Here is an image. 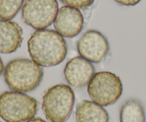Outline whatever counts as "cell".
I'll return each mask as SVG.
<instances>
[{"instance_id": "13", "label": "cell", "mask_w": 146, "mask_h": 122, "mask_svg": "<svg viewBox=\"0 0 146 122\" xmlns=\"http://www.w3.org/2000/svg\"><path fill=\"white\" fill-rule=\"evenodd\" d=\"M25 0H0V19H12L19 12Z\"/></svg>"}, {"instance_id": "9", "label": "cell", "mask_w": 146, "mask_h": 122, "mask_svg": "<svg viewBox=\"0 0 146 122\" xmlns=\"http://www.w3.org/2000/svg\"><path fill=\"white\" fill-rule=\"evenodd\" d=\"M94 74L93 65L81 57L71 59L64 69V75L67 83L75 88H80L88 84Z\"/></svg>"}, {"instance_id": "18", "label": "cell", "mask_w": 146, "mask_h": 122, "mask_svg": "<svg viewBox=\"0 0 146 122\" xmlns=\"http://www.w3.org/2000/svg\"><path fill=\"white\" fill-rule=\"evenodd\" d=\"M0 122H2V121H0Z\"/></svg>"}, {"instance_id": "3", "label": "cell", "mask_w": 146, "mask_h": 122, "mask_svg": "<svg viewBox=\"0 0 146 122\" xmlns=\"http://www.w3.org/2000/svg\"><path fill=\"white\" fill-rule=\"evenodd\" d=\"M75 94L70 86L63 84L52 86L42 96V109L50 122H65L70 118L75 104Z\"/></svg>"}, {"instance_id": "10", "label": "cell", "mask_w": 146, "mask_h": 122, "mask_svg": "<svg viewBox=\"0 0 146 122\" xmlns=\"http://www.w3.org/2000/svg\"><path fill=\"white\" fill-rule=\"evenodd\" d=\"M23 30L17 22L0 20V53L11 54L21 47Z\"/></svg>"}, {"instance_id": "7", "label": "cell", "mask_w": 146, "mask_h": 122, "mask_svg": "<svg viewBox=\"0 0 146 122\" xmlns=\"http://www.w3.org/2000/svg\"><path fill=\"white\" fill-rule=\"evenodd\" d=\"M77 49L80 57L87 61L100 63L108 54L110 46L107 38L101 32L88 30L78 40Z\"/></svg>"}, {"instance_id": "12", "label": "cell", "mask_w": 146, "mask_h": 122, "mask_svg": "<svg viewBox=\"0 0 146 122\" xmlns=\"http://www.w3.org/2000/svg\"><path fill=\"white\" fill-rule=\"evenodd\" d=\"M120 122H145V113L143 105L137 99H129L122 106Z\"/></svg>"}, {"instance_id": "4", "label": "cell", "mask_w": 146, "mask_h": 122, "mask_svg": "<svg viewBox=\"0 0 146 122\" xmlns=\"http://www.w3.org/2000/svg\"><path fill=\"white\" fill-rule=\"evenodd\" d=\"M38 102L22 92L7 91L0 95V117L6 122H25L35 117Z\"/></svg>"}, {"instance_id": "1", "label": "cell", "mask_w": 146, "mask_h": 122, "mask_svg": "<svg viewBox=\"0 0 146 122\" xmlns=\"http://www.w3.org/2000/svg\"><path fill=\"white\" fill-rule=\"evenodd\" d=\"M27 48L32 60L44 67L58 65L67 54L65 39L52 29H40L34 32L28 40Z\"/></svg>"}, {"instance_id": "14", "label": "cell", "mask_w": 146, "mask_h": 122, "mask_svg": "<svg viewBox=\"0 0 146 122\" xmlns=\"http://www.w3.org/2000/svg\"><path fill=\"white\" fill-rule=\"evenodd\" d=\"M64 5L76 9H86L94 3L95 0H60Z\"/></svg>"}, {"instance_id": "11", "label": "cell", "mask_w": 146, "mask_h": 122, "mask_svg": "<svg viewBox=\"0 0 146 122\" xmlns=\"http://www.w3.org/2000/svg\"><path fill=\"white\" fill-rule=\"evenodd\" d=\"M77 122H109L107 111L94 102L84 100L77 106Z\"/></svg>"}, {"instance_id": "5", "label": "cell", "mask_w": 146, "mask_h": 122, "mask_svg": "<svg viewBox=\"0 0 146 122\" xmlns=\"http://www.w3.org/2000/svg\"><path fill=\"white\" fill-rule=\"evenodd\" d=\"M88 92L95 103L108 106L115 103L123 94L120 77L109 71L95 73L88 84Z\"/></svg>"}, {"instance_id": "17", "label": "cell", "mask_w": 146, "mask_h": 122, "mask_svg": "<svg viewBox=\"0 0 146 122\" xmlns=\"http://www.w3.org/2000/svg\"><path fill=\"white\" fill-rule=\"evenodd\" d=\"M4 69H5V68H4L3 61H2L1 57H0V76H1V74H2V72H3Z\"/></svg>"}, {"instance_id": "16", "label": "cell", "mask_w": 146, "mask_h": 122, "mask_svg": "<svg viewBox=\"0 0 146 122\" xmlns=\"http://www.w3.org/2000/svg\"><path fill=\"white\" fill-rule=\"evenodd\" d=\"M26 122H47L45 120H44L43 119L40 117H36V118H33V119H30V120L27 121Z\"/></svg>"}, {"instance_id": "2", "label": "cell", "mask_w": 146, "mask_h": 122, "mask_svg": "<svg viewBox=\"0 0 146 122\" xmlns=\"http://www.w3.org/2000/svg\"><path fill=\"white\" fill-rule=\"evenodd\" d=\"M44 71L33 60L15 59L7 64L4 71L5 81L9 88L15 92H29L40 86Z\"/></svg>"}, {"instance_id": "6", "label": "cell", "mask_w": 146, "mask_h": 122, "mask_svg": "<svg viewBox=\"0 0 146 122\" xmlns=\"http://www.w3.org/2000/svg\"><path fill=\"white\" fill-rule=\"evenodd\" d=\"M58 12L57 0H26L22 10L24 22L37 30L50 26Z\"/></svg>"}, {"instance_id": "8", "label": "cell", "mask_w": 146, "mask_h": 122, "mask_svg": "<svg viewBox=\"0 0 146 122\" xmlns=\"http://www.w3.org/2000/svg\"><path fill=\"white\" fill-rule=\"evenodd\" d=\"M54 24L56 31L62 36L75 37L83 28V15L79 9L75 7H62L57 12Z\"/></svg>"}, {"instance_id": "15", "label": "cell", "mask_w": 146, "mask_h": 122, "mask_svg": "<svg viewBox=\"0 0 146 122\" xmlns=\"http://www.w3.org/2000/svg\"><path fill=\"white\" fill-rule=\"evenodd\" d=\"M117 3L124 6H135L137 5L141 0H115Z\"/></svg>"}]
</instances>
